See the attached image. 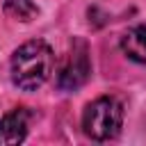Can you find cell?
<instances>
[{
	"instance_id": "1",
	"label": "cell",
	"mask_w": 146,
	"mask_h": 146,
	"mask_svg": "<svg viewBox=\"0 0 146 146\" xmlns=\"http://www.w3.org/2000/svg\"><path fill=\"white\" fill-rule=\"evenodd\" d=\"M55 55L46 41H27L11 57V80L23 91L39 89L52 73Z\"/></svg>"
},
{
	"instance_id": "2",
	"label": "cell",
	"mask_w": 146,
	"mask_h": 146,
	"mask_svg": "<svg viewBox=\"0 0 146 146\" xmlns=\"http://www.w3.org/2000/svg\"><path fill=\"white\" fill-rule=\"evenodd\" d=\"M121 123H123V107L112 96H100L94 103H89L82 116V128L87 137L96 141H107L116 137Z\"/></svg>"
},
{
	"instance_id": "3",
	"label": "cell",
	"mask_w": 146,
	"mask_h": 146,
	"mask_svg": "<svg viewBox=\"0 0 146 146\" xmlns=\"http://www.w3.org/2000/svg\"><path fill=\"white\" fill-rule=\"evenodd\" d=\"M89 75H91V62L87 43L75 41L57 71V87L64 91H75L89 80Z\"/></svg>"
},
{
	"instance_id": "4",
	"label": "cell",
	"mask_w": 146,
	"mask_h": 146,
	"mask_svg": "<svg viewBox=\"0 0 146 146\" xmlns=\"http://www.w3.org/2000/svg\"><path fill=\"white\" fill-rule=\"evenodd\" d=\"M27 125H30V116L25 110H14L5 114L0 121V146L21 144L27 135Z\"/></svg>"
},
{
	"instance_id": "5",
	"label": "cell",
	"mask_w": 146,
	"mask_h": 146,
	"mask_svg": "<svg viewBox=\"0 0 146 146\" xmlns=\"http://www.w3.org/2000/svg\"><path fill=\"white\" fill-rule=\"evenodd\" d=\"M121 48L132 62L146 64V25L130 27L121 39Z\"/></svg>"
},
{
	"instance_id": "6",
	"label": "cell",
	"mask_w": 146,
	"mask_h": 146,
	"mask_svg": "<svg viewBox=\"0 0 146 146\" xmlns=\"http://www.w3.org/2000/svg\"><path fill=\"white\" fill-rule=\"evenodd\" d=\"M5 11H7V16H11V18H16V21L27 23V21L36 18L39 7H36L32 0H7Z\"/></svg>"
}]
</instances>
